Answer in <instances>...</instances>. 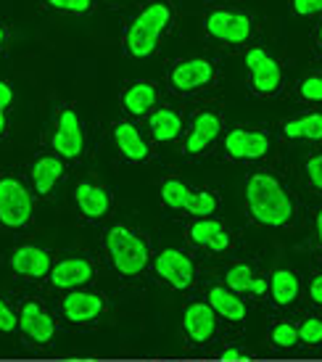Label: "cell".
Listing matches in <instances>:
<instances>
[{
    "label": "cell",
    "instance_id": "cell-1",
    "mask_svg": "<svg viewBox=\"0 0 322 362\" xmlns=\"http://www.w3.org/2000/svg\"><path fill=\"white\" fill-rule=\"evenodd\" d=\"M264 30L262 13L246 0H209L198 16V32L212 53H243L259 42Z\"/></svg>",
    "mask_w": 322,
    "mask_h": 362
},
{
    "label": "cell",
    "instance_id": "cell-2",
    "mask_svg": "<svg viewBox=\"0 0 322 362\" xmlns=\"http://www.w3.org/2000/svg\"><path fill=\"white\" fill-rule=\"evenodd\" d=\"M180 3L177 0H143L124 16L121 53L127 59H151L177 35Z\"/></svg>",
    "mask_w": 322,
    "mask_h": 362
},
{
    "label": "cell",
    "instance_id": "cell-3",
    "mask_svg": "<svg viewBox=\"0 0 322 362\" xmlns=\"http://www.w3.org/2000/svg\"><path fill=\"white\" fill-rule=\"evenodd\" d=\"M246 211L256 225L270 230H288L299 220V202L280 172L262 164L249 172L243 185Z\"/></svg>",
    "mask_w": 322,
    "mask_h": 362
},
{
    "label": "cell",
    "instance_id": "cell-4",
    "mask_svg": "<svg viewBox=\"0 0 322 362\" xmlns=\"http://www.w3.org/2000/svg\"><path fill=\"white\" fill-rule=\"evenodd\" d=\"M222 56L212 51L185 53L167 64L164 69V88L177 101H193L206 93H214L222 82Z\"/></svg>",
    "mask_w": 322,
    "mask_h": 362
},
{
    "label": "cell",
    "instance_id": "cell-5",
    "mask_svg": "<svg viewBox=\"0 0 322 362\" xmlns=\"http://www.w3.org/2000/svg\"><path fill=\"white\" fill-rule=\"evenodd\" d=\"M103 252L121 278H141L153 262L151 238L130 222H111L103 233Z\"/></svg>",
    "mask_w": 322,
    "mask_h": 362
},
{
    "label": "cell",
    "instance_id": "cell-6",
    "mask_svg": "<svg viewBox=\"0 0 322 362\" xmlns=\"http://www.w3.org/2000/svg\"><path fill=\"white\" fill-rule=\"evenodd\" d=\"M37 196L32 193L27 175L16 170H0V230H27L35 222Z\"/></svg>",
    "mask_w": 322,
    "mask_h": 362
},
{
    "label": "cell",
    "instance_id": "cell-7",
    "mask_svg": "<svg viewBox=\"0 0 322 362\" xmlns=\"http://www.w3.org/2000/svg\"><path fill=\"white\" fill-rule=\"evenodd\" d=\"M48 148L59 153L66 164H80L88 156V130H85V119H82L77 103L59 101L53 106Z\"/></svg>",
    "mask_w": 322,
    "mask_h": 362
},
{
    "label": "cell",
    "instance_id": "cell-8",
    "mask_svg": "<svg viewBox=\"0 0 322 362\" xmlns=\"http://www.w3.org/2000/svg\"><path fill=\"white\" fill-rule=\"evenodd\" d=\"M217 151L232 164H264L275 151V135L262 124H235L225 130Z\"/></svg>",
    "mask_w": 322,
    "mask_h": 362
},
{
    "label": "cell",
    "instance_id": "cell-9",
    "mask_svg": "<svg viewBox=\"0 0 322 362\" xmlns=\"http://www.w3.org/2000/svg\"><path fill=\"white\" fill-rule=\"evenodd\" d=\"M222 135H225V111L217 103H203L188 117L185 135L177 143V151L185 159L209 156L214 148H220Z\"/></svg>",
    "mask_w": 322,
    "mask_h": 362
},
{
    "label": "cell",
    "instance_id": "cell-10",
    "mask_svg": "<svg viewBox=\"0 0 322 362\" xmlns=\"http://www.w3.org/2000/svg\"><path fill=\"white\" fill-rule=\"evenodd\" d=\"M246 61V77H249V93L254 98H278L285 93L288 80H285V64H282L275 53L264 45V42H254L243 51Z\"/></svg>",
    "mask_w": 322,
    "mask_h": 362
},
{
    "label": "cell",
    "instance_id": "cell-11",
    "mask_svg": "<svg viewBox=\"0 0 322 362\" xmlns=\"http://www.w3.org/2000/svg\"><path fill=\"white\" fill-rule=\"evenodd\" d=\"M71 204H74L82 222L98 225V222L109 220L111 211H114V193L98 177L80 175L71 185Z\"/></svg>",
    "mask_w": 322,
    "mask_h": 362
},
{
    "label": "cell",
    "instance_id": "cell-12",
    "mask_svg": "<svg viewBox=\"0 0 322 362\" xmlns=\"http://www.w3.org/2000/svg\"><path fill=\"white\" fill-rule=\"evenodd\" d=\"M66 170H69V164L61 159L59 153H53L51 148L37 151L32 156L24 175H27V182H30L32 193L37 196V202L53 199L56 188L66 180Z\"/></svg>",
    "mask_w": 322,
    "mask_h": 362
},
{
    "label": "cell",
    "instance_id": "cell-13",
    "mask_svg": "<svg viewBox=\"0 0 322 362\" xmlns=\"http://www.w3.org/2000/svg\"><path fill=\"white\" fill-rule=\"evenodd\" d=\"M111 141H114V148L127 164H151L153 161V143L148 138V132L143 130L135 119H127L121 117L111 124Z\"/></svg>",
    "mask_w": 322,
    "mask_h": 362
},
{
    "label": "cell",
    "instance_id": "cell-14",
    "mask_svg": "<svg viewBox=\"0 0 322 362\" xmlns=\"http://www.w3.org/2000/svg\"><path fill=\"white\" fill-rule=\"evenodd\" d=\"M151 264L156 278L172 291H188L196 283V262L191 259V254L177 246H167V249L156 252Z\"/></svg>",
    "mask_w": 322,
    "mask_h": 362
},
{
    "label": "cell",
    "instance_id": "cell-15",
    "mask_svg": "<svg viewBox=\"0 0 322 362\" xmlns=\"http://www.w3.org/2000/svg\"><path fill=\"white\" fill-rule=\"evenodd\" d=\"M188 124V111L177 103L161 101L156 109L143 119V130L148 132L153 146H174L182 141Z\"/></svg>",
    "mask_w": 322,
    "mask_h": 362
},
{
    "label": "cell",
    "instance_id": "cell-16",
    "mask_svg": "<svg viewBox=\"0 0 322 362\" xmlns=\"http://www.w3.org/2000/svg\"><path fill=\"white\" fill-rule=\"evenodd\" d=\"M164 85L156 80H127L119 88V103L127 119L143 122L161 103Z\"/></svg>",
    "mask_w": 322,
    "mask_h": 362
},
{
    "label": "cell",
    "instance_id": "cell-17",
    "mask_svg": "<svg viewBox=\"0 0 322 362\" xmlns=\"http://www.w3.org/2000/svg\"><path fill=\"white\" fill-rule=\"evenodd\" d=\"M95 272H98V264H95L93 257L71 254V257H64V259H59L53 264L48 281L59 291H77V288L88 286L95 278Z\"/></svg>",
    "mask_w": 322,
    "mask_h": 362
},
{
    "label": "cell",
    "instance_id": "cell-18",
    "mask_svg": "<svg viewBox=\"0 0 322 362\" xmlns=\"http://www.w3.org/2000/svg\"><path fill=\"white\" fill-rule=\"evenodd\" d=\"M16 312H19V331L32 344L45 346V344L53 341V336H56V320H53V315L48 312V307L40 299H24V302H19Z\"/></svg>",
    "mask_w": 322,
    "mask_h": 362
},
{
    "label": "cell",
    "instance_id": "cell-19",
    "mask_svg": "<svg viewBox=\"0 0 322 362\" xmlns=\"http://www.w3.org/2000/svg\"><path fill=\"white\" fill-rule=\"evenodd\" d=\"M185 238L191 246L203 249L212 254H227L232 249V233L217 217H206V220H191L185 228Z\"/></svg>",
    "mask_w": 322,
    "mask_h": 362
},
{
    "label": "cell",
    "instance_id": "cell-20",
    "mask_svg": "<svg viewBox=\"0 0 322 362\" xmlns=\"http://www.w3.org/2000/svg\"><path fill=\"white\" fill-rule=\"evenodd\" d=\"M11 270L16 272L19 278H27V281H42L48 278L53 270V254L48 249H42L37 243H19L8 257Z\"/></svg>",
    "mask_w": 322,
    "mask_h": 362
},
{
    "label": "cell",
    "instance_id": "cell-21",
    "mask_svg": "<svg viewBox=\"0 0 322 362\" xmlns=\"http://www.w3.org/2000/svg\"><path fill=\"white\" fill-rule=\"evenodd\" d=\"M106 312V296L101 291H66L61 296V315L74 325H88V322L98 320Z\"/></svg>",
    "mask_w": 322,
    "mask_h": 362
},
{
    "label": "cell",
    "instance_id": "cell-22",
    "mask_svg": "<svg viewBox=\"0 0 322 362\" xmlns=\"http://www.w3.org/2000/svg\"><path fill=\"white\" fill-rule=\"evenodd\" d=\"M278 135L285 143H322V111H296L278 124Z\"/></svg>",
    "mask_w": 322,
    "mask_h": 362
},
{
    "label": "cell",
    "instance_id": "cell-23",
    "mask_svg": "<svg viewBox=\"0 0 322 362\" xmlns=\"http://www.w3.org/2000/svg\"><path fill=\"white\" fill-rule=\"evenodd\" d=\"M217 312L206 302H193L182 312V331L196 344H206L217 333Z\"/></svg>",
    "mask_w": 322,
    "mask_h": 362
},
{
    "label": "cell",
    "instance_id": "cell-24",
    "mask_svg": "<svg viewBox=\"0 0 322 362\" xmlns=\"http://www.w3.org/2000/svg\"><path fill=\"white\" fill-rule=\"evenodd\" d=\"M225 286L235 293H254L262 296L267 293V281L259 278L249 262H235L225 270Z\"/></svg>",
    "mask_w": 322,
    "mask_h": 362
},
{
    "label": "cell",
    "instance_id": "cell-25",
    "mask_svg": "<svg viewBox=\"0 0 322 362\" xmlns=\"http://www.w3.org/2000/svg\"><path fill=\"white\" fill-rule=\"evenodd\" d=\"M209 307L217 312V317L227 322H243L246 320V304L235 291L225 288V286H212L209 288Z\"/></svg>",
    "mask_w": 322,
    "mask_h": 362
},
{
    "label": "cell",
    "instance_id": "cell-26",
    "mask_svg": "<svg viewBox=\"0 0 322 362\" xmlns=\"http://www.w3.org/2000/svg\"><path fill=\"white\" fill-rule=\"evenodd\" d=\"M101 6V0H37V8L53 19H88Z\"/></svg>",
    "mask_w": 322,
    "mask_h": 362
},
{
    "label": "cell",
    "instance_id": "cell-27",
    "mask_svg": "<svg viewBox=\"0 0 322 362\" xmlns=\"http://www.w3.org/2000/svg\"><path fill=\"white\" fill-rule=\"evenodd\" d=\"M191 193H193V185L188 180H182L180 175H169L159 185L161 204L169 211H177V214H185L188 202H191Z\"/></svg>",
    "mask_w": 322,
    "mask_h": 362
},
{
    "label": "cell",
    "instance_id": "cell-28",
    "mask_svg": "<svg viewBox=\"0 0 322 362\" xmlns=\"http://www.w3.org/2000/svg\"><path fill=\"white\" fill-rule=\"evenodd\" d=\"M299 293H302V281H299V275H296V272L285 270V267L272 272L270 296L278 307H291V304L299 299Z\"/></svg>",
    "mask_w": 322,
    "mask_h": 362
},
{
    "label": "cell",
    "instance_id": "cell-29",
    "mask_svg": "<svg viewBox=\"0 0 322 362\" xmlns=\"http://www.w3.org/2000/svg\"><path fill=\"white\" fill-rule=\"evenodd\" d=\"M222 206L220 191L217 188H209V185H193L191 202H188V209L185 214L191 220H206V217H214Z\"/></svg>",
    "mask_w": 322,
    "mask_h": 362
},
{
    "label": "cell",
    "instance_id": "cell-30",
    "mask_svg": "<svg viewBox=\"0 0 322 362\" xmlns=\"http://www.w3.org/2000/svg\"><path fill=\"white\" fill-rule=\"evenodd\" d=\"M293 98L306 106H317L322 103V64H317L314 69L304 71L299 80L293 82Z\"/></svg>",
    "mask_w": 322,
    "mask_h": 362
},
{
    "label": "cell",
    "instance_id": "cell-31",
    "mask_svg": "<svg viewBox=\"0 0 322 362\" xmlns=\"http://www.w3.org/2000/svg\"><path fill=\"white\" fill-rule=\"evenodd\" d=\"M16 101L13 82L0 77V141H6L11 132V106Z\"/></svg>",
    "mask_w": 322,
    "mask_h": 362
},
{
    "label": "cell",
    "instance_id": "cell-32",
    "mask_svg": "<svg viewBox=\"0 0 322 362\" xmlns=\"http://www.w3.org/2000/svg\"><path fill=\"white\" fill-rule=\"evenodd\" d=\"M302 175H304L306 188L312 193H317V196H322V148H317V151L309 153V156L304 159Z\"/></svg>",
    "mask_w": 322,
    "mask_h": 362
},
{
    "label": "cell",
    "instance_id": "cell-33",
    "mask_svg": "<svg viewBox=\"0 0 322 362\" xmlns=\"http://www.w3.org/2000/svg\"><path fill=\"white\" fill-rule=\"evenodd\" d=\"M270 341L280 349H293L299 344V325H293L291 320H278L270 328Z\"/></svg>",
    "mask_w": 322,
    "mask_h": 362
},
{
    "label": "cell",
    "instance_id": "cell-34",
    "mask_svg": "<svg viewBox=\"0 0 322 362\" xmlns=\"http://www.w3.org/2000/svg\"><path fill=\"white\" fill-rule=\"evenodd\" d=\"M288 8L296 19H304L312 24L322 16V0H288Z\"/></svg>",
    "mask_w": 322,
    "mask_h": 362
},
{
    "label": "cell",
    "instance_id": "cell-35",
    "mask_svg": "<svg viewBox=\"0 0 322 362\" xmlns=\"http://www.w3.org/2000/svg\"><path fill=\"white\" fill-rule=\"evenodd\" d=\"M299 344H306V346L322 344V317H306L299 325Z\"/></svg>",
    "mask_w": 322,
    "mask_h": 362
},
{
    "label": "cell",
    "instance_id": "cell-36",
    "mask_svg": "<svg viewBox=\"0 0 322 362\" xmlns=\"http://www.w3.org/2000/svg\"><path fill=\"white\" fill-rule=\"evenodd\" d=\"M19 328V312L8 296H0V333H13Z\"/></svg>",
    "mask_w": 322,
    "mask_h": 362
},
{
    "label": "cell",
    "instance_id": "cell-37",
    "mask_svg": "<svg viewBox=\"0 0 322 362\" xmlns=\"http://www.w3.org/2000/svg\"><path fill=\"white\" fill-rule=\"evenodd\" d=\"M11 42H13V27H11V21L0 19V59L8 53Z\"/></svg>",
    "mask_w": 322,
    "mask_h": 362
},
{
    "label": "cell",
    "instance_id": "cell-38",
    "mask_svg": "<svg viewBox=\"0 0 322 362\" xmlns=\"http://www.w3.org/2000/svg\"><path fill=\"white\" fill-rule=\"evenodd\" d=\"M309 40H312V51L317 59H322V16L312 21V32H309Z\"/></svg>",
    "mask_w": 322,
    "mask_h": 362
},
{
    "label": "cell",
    "instance_id": "cell-39",
    "mask_svg": "<svg viewBox=\"0 0 322 362\" xmlns=\"http://www.w3.org/2000/svg\"><path fill=\"white\" fill-rule=\"evenodd\" d=\"M106 8H114V11H130L135 8L138 3H143V0H101Z\"/></svg>",
    "mask_w": 322,
    "mask_h": 362
},
{
    "label": "cell",
    "instance_id": "cell-40",
    "mask_svg": "<svg viewBox=\"0 0 322 362\" xmlns=\"http://www.w3.org/2000/svg\"><path fill=\"white\" fill-rule=\"evenodd\" d=\"M309 299H312L314 304H320L322 307V272L314 278L312 283H309Z\"/></svg>",
    "mask_w": 322,
    "mask_h": 362
},
{
    "label": "cell",
    "instance_id": "cell-41",
    "mask_svg": "<svg viewBox=\"0 0 322 362\" xmlns=\"http://www.w3.org/2000/svg\"><path fill=\"white\" fill-rule=\"evenodd\" d=\"M314 233H317V241L322 243V206L314 211Z\"/></svg>",
    "mask_w": 322,
    "mask_h": 362
},
{
    "label": "cell",
    "instance_id": "cell-42",
    "mask_svg": "<svg viewBox=\"0 0 322 362\" xmlns=\"http://www.w3.org/2000/svg\"><path fill=\"white\" fill-rule=\"evenodd\" d=\"M222 357H227V360H235V357H243V352H238V349H225V352H222Z\"/></svg>",
    "mask_w": 322,
    "mask_h": 362
}]
</instances>
